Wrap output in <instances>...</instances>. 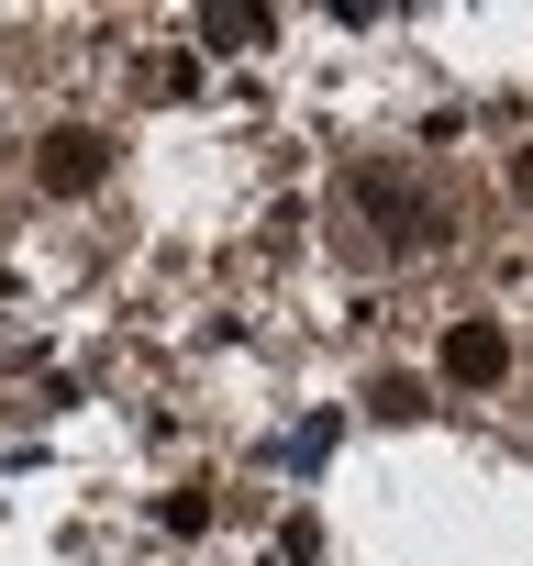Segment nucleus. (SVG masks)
Here are the masks:
<instances>
[{
  "label": "nucleus",
  "instance_id": "nucleus-1",
  "mask_svg": "<svg viewBox=\"0 0 533 566\" xmlns=\"http://www.w3.org/2000/svg\"><path fill=\"white\" fill-rule=\"evenodd\" d=\"M445 233V200L422 189V167H356L334 189V244L345 255H411Z\"/></svg>",
  "mask_w": 533,
  "mask_h": 566
},
{
  "label": "nucleus",
  "instance_id": "nucleus-2",
  "mask_svg": "<svg viewBox=\"0 0 533 566\" xmlns=\"http://www.w3.org/2000/svg\"><path fill=\"white\" fill-rule=\"evenodd\" d=\"M445 378H456V389L511 378V334H500V323H456V334H445Z\"/></svg>",
  "mask_w": 533,
  "mask_h": 566
},
{
  "label": "nucleus",
  "instance_id": "nucleus-3",
  "mask_svg": "<svg viewBox=\"0 0 533 566\" xmlns=\"http://www.w3.org/2000/svg\"><path fill=\"white\" fill-rule=\"evenodd\" d=\"M101 178V134H56L45 145V189H90Z\"/></svg>",
  "mask_w": 533,
  "mask_h": 566
}]
</instances>
